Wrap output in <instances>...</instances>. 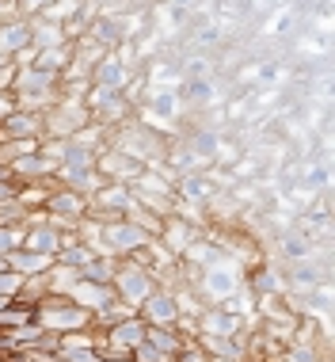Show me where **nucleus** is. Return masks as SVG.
I'll return each mask as SVG.
<instances>
[{
	"label": "nucleus",
	"mask_w": 335,
	"mask_h": 362,
	"mask_svg": "<svg viewBox=\"0 0 335 362\" xmlns=\"http://www.w3.org/2000/svg\"><path fill=\"white\" fill-rule=\"evenodd\" d=\"M145 344L156 347L164 358H175V355H180V347H183V339H180V332H175V328H156V325H145Z\"/></svg>",
	"instance_id": "obj_20"
},
{
	"label": "nucleus",
	"mask_w": 335,
	"mask_h": 362,
	"mask_svg": "<svg viewBox=\"0 0 335 362\" xmlns=\"http://www.w3.org/2000/svg\"><path fill=\"white\" fill-rule=\"evenodd\" d=\"M114 267H118V259L114 256H92L81 267V279L88 282H103V286H111V279H114Z\"/></svg>",
	"instance_id": "obj_22"
},
{
	"label": "nucleus",
	"mask_w": 335,
	"mask_h": 362,
	"mask_svg": "<svg viewBox=\"0 0 335 362\" xmlns=\"http://www.w3.org/2000/svg\"><path fill=\"white\" fill-rule=\"evenodd\" d=\"M69 301H73V305H81L84 313H92V317H100V313L114 301V290L103 286V282H88V279H81L73 290H69Z\"/></svg>",
	"instance_id": "obj_14"
},
{
	"label": "nucleus",
	"mask_w": 335,
	"mask_h": 362,
	"mask_svg": "<svg viewBox=\"0 0 335 362\" xmlns=\"http://www.w3.org/2000/svg\"><path fill=\"white\" fill-rule=\"evenodd\" d=\"M137 317L145 320V325H156V328H172L175 325V317H180V309H175V298H172V290H164V286H156L149 298L137 305Z\"/></svg>",
	"instance_id": "obj_9"
},
{
	"label": "nucleus",
	"mask_w": 335,
	"mask_h": 362,
	"mask_svg": "<svg viewBox=\"0 0 335 362\" xmlns=\"http://www.w3.org/2000/svg\"><path fill=\"white\" fill-rule=\"evenodd\" d=\"M16 4H19V16L23 19H35V16H42L54 0H16Z\"/></svg>",
	"instance_id": "obj_33"
},
{
	"label": "nucleus",
	"mask_w": 335,
	"mask_h": 362,
	"mask_svg": "<svg viewBox=\"0 0 335 362\" xmlns=\"http://www.w3.org/2000/svg\"><path fill=\"white\" fill-rule=\"evenodd\" d=\"M134 57L130 50H126V42L118 46V50H107L100 62H95V69H92V84L95 88H111V92H126L134 81Z\"/></svg>",
	"instance_id": "obj_5"
},
{
	"label": "nucleus",
	"mask_w": 335,
	"mask_h": 362,
	"mask_svg": "<svg viewBox=\"0 0 335 362\" xmlns=\"http://www.w3.org/2000/svg\"><path fill=\"white\" fill-rule=\"evenodd\" d=\"M27 221V210L19 206L16 199H4L0 202V225H23Z\"/></svg>",
	"instance_id": "obj_30"
},
{
	"label": "nucleus",
	"mask_w": 335,
	"mask_h": 362,
	"mask_svg": "<svg viewBox=\"0 0 335 362\" xmlns=\"http://www.w3.org/2000/svg\"><path fill=\"white\" fill-rule=\"evenodd\" d=\"M50 293V286H46V275H27L23 282H19V293H16V301L19 305H38V301Z\"/></svg>",
	"instance_id": "obj_23"
},
{
	"label": "nucleus",
	"mask_w": 335,
	"mask_h": 362,
	"mask_svg": "<svg viewBox=\"0 0 335 362\" xmlns=\"http://www.w3.org/2000/svg\"><path fill=\"white\" fill-rule=\"evenodd\" d=\"M126 221H134L137 229L145 233V237H160V229H164V218H160V214H153V210H141V206H134L130 214H126Z\"/></svg>",
	"instance_id": "obj_24"
},
{
	"label": "nucleus",
	"mask_w": 335,
	"mask_h": 362,
	"mask_svg": "<svg viewBox=\"0 0 335 362\" xmlns=\"http://www.w3.org/2000/svg\"><path fill=\"white\" fill-rule=\"evenodd\" d=\"M282 290V279H274V271H255L252 275V293H278Z\"/></svg>",
	"instance_id": "obj_29"
},
{
	"label": "nucleus",
	"mask_w": 335,
	"mask_h": 362,
	"mask_svg": "<svg viewBox=\"0 0 335 362\" xmlns=\"http://www.w3.org/2000/svg\"><path fill=\"white\" fill-rule=\"evenodd\" d=\"M134 206H137L134 191L126 187V183H107V187H100L88 199V210H107V214H114V218H126Z\"/></svg>",
	"instance_id": "obj_12"
},
{
	"label": "nucleus",
	"mask_w": 335,
	"mask_h": 362,
	"mask_svg": "<svg viewBox=\"0 0 335 362\" xmlns=\"http://www.w3.org/2000/svg\"><path fill=\"white\" fill-rule=\"evenodd\" d=\"M12 111H16V95L12 92H0V122H4Z\"/></svg>",
	"instance_id": "obj_36"
},
{
	"label": "nucleus",
	"mask_w": 335,
	"mask_h": 362,
	"mask_svg": "<svg viewBox=\"0 0 335 362\" xmlns=\"http://www.w3.org/2000/svg\"><path fill=\"white\" fill-rule=\"evenodd\" d=\"M156 240H160L164 248L180 259L183 252L199 240V225H191L187 218H180V214H172V218H164V229H160V237H156Z\"/></svg>",
	"instance_id": "obj_11"
},
{
	"label": "nucleus",
	"mask_w": 335,
	"mask_h": 362,
	"mask_svg": "<svg viewBox=\"0 0 335 362\" xmlns=\"http://www.w3.org/2000/svg\"><path fill=\"white\" fill-rule=\"evenodd\" d=\"M76 282H81V271L65 267V263H57V259H54V267L46 271V286H50V293H65L69 298V290H73Z\"/></svg>",
	"instance_id": "obj_21"
},
{
	"label": "nucleus",
	"mask_w": 335,
	"mask_h": 362,
	"mask_svg": "<svg viewBox=\"0 0 335 362\" xmlns=\"http://www.w3.org/2000/svg\"><path fill=\"white\" fill-rule=\"evenodd\" d=\"M8 172H12V180H19V183H35V180H46V175H54L57 164L42 153V145H38L35 153L16 156V160L8 164Z\"/></svg>",
	"instance_id": "obj_13"
},
{
	"label": "nucleus",
	"mask_w": 335,
	"mask_h": 362,
	"mask_svg": "<svg viewBox=\"0 0 335 362\" xmlns=\"http://www.w3.org/2000/svg\"><path fill=\"white\" fill-rule=\"evenodd\" d=\"M88 122H92V115H88L84 100H61V95H57V103L42 111V138L65 141Z\"/></svg>",
	"instance_id": "obj_2"
},
{
	"label": "nucleus",
	"mask_w": 335,
	"mask_h": 362,
	"mask_svg": "<svg viewBox=\"0 0 335 362\" xmlns=\"http://www.w3.org/2000/svg\"><path fill=\"white\" fill-rule=\"evenodd\" d=\"M92 256H95V252L88 248V244H81V240H73V244H65V248L57 252L54 259H57V263H65V267H76V271H81V267H84V263L92 259Z\"/></svg>",
	"instance_id": "obj_27"
},
{
	"label": "nucleus",
	"mask_w": 335,
	"mask_h": 362,
	"mask_svg": "<svg viewBox=\"0 0 335 362\" xmlns=\"http://www.w3.org/2000/svg\"><path fill=\"white\" fill-rule=\"evenodd\" d=\"M16 73H19V65H16V62H4V65H0V92H12Z\"/></svg>",
	"instance_id": "obj_34"
},
{
	"label": "nucleus",
	"mask_w": 335,
	"mask_h": 362,
	"mask_svg": "<svg viewBox=\"0 0 335 362\" xmlns=\"http://www.w3.org/2000/svg\"><path fill=\"white\" fill-rule=\"evenodd\" d=\"M35 325L61 336V332H73V328H92V313L73 305L65 293H46V298L35 305Z\"/></svg>",
	"instance_id": "obj_1"
},
{
	"label": "nucleus",
	"mask_w": 335,
	"mask_h": 362,
	"mask_svg": "<svg viewBox=\"0 0 335 362\" xmlns=\"http://www.w3.org/2000/svg\"><path fill=\"white\" fill-rule=\"evenodd\" d=\"M73 233V229H69ZM65 244V229H57V225L42 221V225H23V248L27 252H38V256H57Z\"/></svg>",
	"instance_id": "obj_10"
},
{
	"label": "nucleus",
	"mask_w": 335,
	"mask_h": 362,
	"mask_svg": "<svg viewBox=\"0 0 335 362\" xmlns=\"http://www.w3.org/2000/svg\"><path fill=\"white\" fill-rule=\"evenodd\" d=\"M240 286H244V279H240V271H236V267H218V263H210L206 271L194 275V290H202V298L218 301V305L225 298H233Z\"/></svg>",
	"instance_id": "obj_6"
},
{
	"label": "nucleus",
	"mask_w": 335,
	"mask_h": 362,
	"mask_svg": "<svg viewBox=\"0 0 335 362\" xmlns=\"http://www.w3.org/2000/svg\"><path fill=\"white\" fill-rule=\"evenodd\" d=\"M31 320H35V309H31V305H19V301L12 298V305L0 313V332H8V328H23V325H31Z\"/></svg>",
	"instance_id": "obj_25"
},
{
	"label": "nucleus",
	"mask_w": 335,
	"mask_h": 362,
	"mask_svg": "<svg viewBox=\"0 0 335 362\" xmlns=\"http://www.w3.org/2000/svg\"><path fill=\"white\" fill-rule=\"evenodd\" d=\"M69 62H73V42L65 46H50V50H35V69H46V73H57L61 76L69 69Z\"/></svg>",
	"instance_id": "obj_19"
},
{
	"label": "nucleus",
	"mask_w": 335,
	"mask_h": 362,
	"mask_svg": "<svg viewBox=\"0 0 335 362\" xmlns=\"http://www.w3.org/2000/svg\"><path fill=\"white\" fill-rule=\"evenodd\" d=\"M8 19H19V4H16V0H0V23H8Z\"/></svg>",
	"instance_id": "obj_35"
},
{
	"label": "nucleus",
	"mask_w": 335,
	"mask_h": 362,
	"mask_svg": "<svg viewBox=\"0 0 335 362\" xmlns=\"http://www.w3.org/2000/svg\"><path fill=\"white\" fill-rule=\"evenodd\" d=\"M95 168H100L111 183H134L137 175L145 172V164L134 160L130 153H122V149H114V145H107V149L100 153V160H95Z\"/></svg>",
	"instance_id": "obj_8"
},
{
	"label": "nucleus",
	"mask_w": 335,
	"mask_h": 362,
	"mask_svg": "<svg viewBox=\"0 0 335 362\" xmlns=\"http://www.w3.org/2000/svg\"><path fill=\"white\" fill-rule=\"evenodd\" d=\"M84 107H88V115H92V122L107 126V130L122 126L126 119H130V111H134V103L126 100L122 92H111V88H95V84L88 88Z\"/></svg>",
	"instance_id": "obj_4"
},
{
	"label": "nucleus",
	"mask_w": 335,
	"mask_h": 362,
	"mask_svg": "<svg viewBox=\"0 0 335 362\" xmlns=\"http://www.w3.org/2000/svg\"><path fill=\"white\" fill-rule=\"evenodd\" d=\"M111 290H114L118 301H126V305L137 309V305H141V301L156 290V275H153V271H145V267H137L134 259H118L114 279H111Z\"/></svg>",
	"instance_id": "obj_3"
},
{
	"label": "nucleus",
	"mask_w": 335,
	"mask_h": 362,
	"mask_svg": "<svg viewBox=\"0 0 335 362\" xmlns=\"http://www.w3.org/2000/svg\"><path fill=\"white\" fill-rule=\"evenodd\" d=\"M0 141H42V111H23L16 107L0 122Z\"/></svg>",
	"instance_id": "obj_7"
},
{
	"label": "nucleus",
	"mask_w": 335,
	"mask_h": 362,
	"mask_svg": "<svg viewBox=\"0 0 335 362\" xmlns=\"http://www.w3.org/2000/svg\"><path fill=\"white\" fill-rule=\"evenodd\" d=\"M31 46V19H8V23H0V54L4 57H16L19 50H27Z\"/></svg>",
	"instance_id": "obj_16"
},
{
	"label": "nucleus",
	"mask_w": 335,
	"mask_h": 362,
	"mask_svg": "<svg viewBox=\"0 0 335 362\" xmlns=\"http://www.w3.org/2000/svg\"><path fill=\"white\" fill-rule=\"evenodd\" d=\"M16 191H19V180H0V202L16 199Z\"/></svg>",
	"instance_id": "obj_37"
},
{
	"label": "nucleus",
	"mask_w": 335,
	"mask_h": 362,
	"mask_svg": "<svg viewBox=\"0 0 335 362\" xmlns=\"http://www.w3.org/2000/svg\"><path fill=\"white\" fill-rule=\"evenodd\" d=\"M65 27L61 23H50V19L35 16L31 19V46L35 50H50V46H65Z\"/></svg>",
	"instance_id": "obj_18"
},
{
	"label": "nucleus",
	"mask_w": 335,
	"mask_h": 362,
	"mask_svg": "<svg viewBox=\"0 0 335 362\" xmlns=\"http://www.w3.org/2000/svg\"><path fill=\"white\" fill-rule=\"evenodd\" d=\"M244 328V317H233L221 305H210L199 313V332L202 336H218V339H236V332Z\"/></svg>",
	"instance_id": "obj_15"
},
{
	"label": "nucleus",
	"mask_w": 335,
	"mask_h": 362,
	"mask_svg": "<svg viewBox=\"0 0 335 362\" xmlns=\"http://www.w3.org/2000/svg\"><path fill=\"white\" fill-rule=\"evenodd\" d=\"M4 267H8V263H4V256H0V271H4Z\"/></svg>",
	"instance_id": "obj_39"
},
{
	"label": "nucleus",
	"mask_w": 335,
	"mask_h": 362,
	"mask_svg": "<svg viewBox=\"0 0 335 362\" xmlns=\"http://www.w3.org/2000/svg\"><path fill=\"white\" fill-rule=\"evenodd\" d=\"M8 263V271H16V275H46V271L54 267V259L50 256H38V252H27V248H16L12 256H4Z\"/></svg>",
	"instance_id": "obj_17"
},
{
	"label": "nucleus",
	"mask_w": 335,
	"mask_h": 362,
	"mask_svg": "<svg viewBox=\"0 0 335 362\" xmlns=\"http://www.w3.org/2000/svg\"><path fill=\"white\" fill-rule=\"evenodd\" d=\"M65 362H100L103 351L100 347H76V351H61Z\"/></svg>",
	"instance_id": "obj_32"
},
{
	"label": "nucleus",
	"mask_w": 335,
	"mask_h": 362,
	"mask_svg": "<svg viewBox=\"0 0 335 362\" xmlns=\"http://www.w3.org/2000/svg\"><path fill=\"white\" fill-rule=\"evenodd\" d=\"M23 248V225H0V256H12Z\"/></svg>",
	"instance_id": "obj_28"
},
{
	"label": "nucleus",
	"mask_w": 335,
	"mask_h": 362,
	"mask_svg": "<svg viewBox=\"0 0 335 362\" xmlns=\"http://www.w3.org/2000/svg\"><path fill=\"white\" fill-rule=\"evenodd\" d=\"M19 282H23V275H16V271H0V298H16L19 293Z\"/></svg>",
	"instance_id": "obj_31"
},
{
	"label": "nucleus",
	"mask_w": 335,
	"mask_h": 362,
	"mask_svg": "<svg viewBox=\"0 0 335 362\" xmlns=\"http://www.w3.org/2000/svg\"><path fill=\"white\" fill-rule=\"evenodd\" d=\"M81 12H84V0H54V4L42 12V19H50V23H61V27H65L69 19L81 16Z\"/></svg>",
	"instance_id": "obj_26"
},
{
	"label": "nucleus",
	"mask_w": 335,
	"mask_h": 362,
	"mask_svg": "<svg viewBox=\"0 0 335 362\" xmlns=\"http://www.w3.org/2000/svg\"><path fill=\"white\" fill-rule=\"evenodd\" d=\"M4 62H12V57H4V54H0V65H4Z\"/></svg>",
	"instance_id": "obj_38"
}]
</instances>
